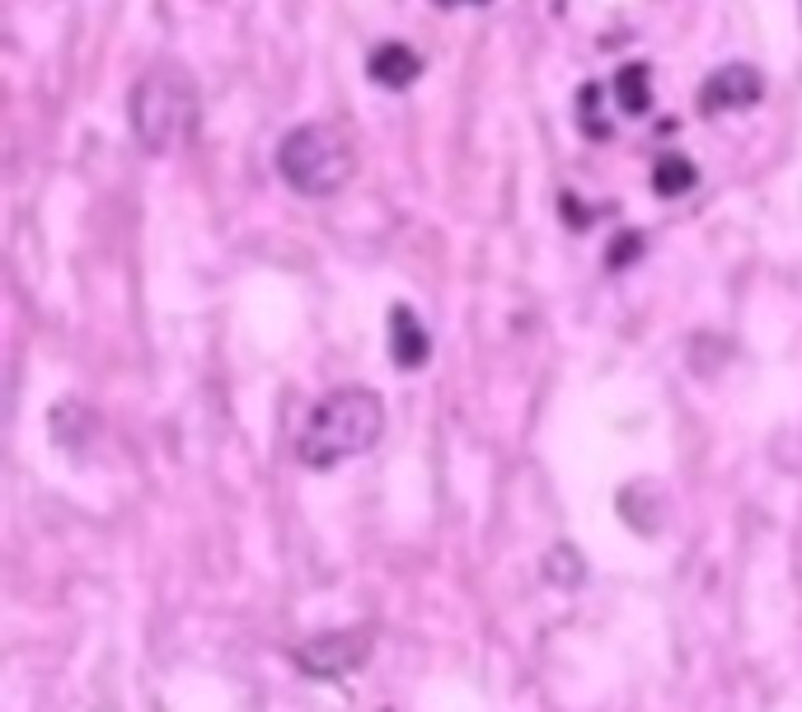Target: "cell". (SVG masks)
I'll use <instances>...</instances> for the list:
<instances>
[{"label":"cell","instance_id":"obj_1","mask_svg":"<svg viewBox=\"0 0 802 712\" xmlns=\"http://www.w3.org/2000/svg\"><path fill=\"white\" fill-rule=\"evenodd\" d=\"M385 437V404L376 389L366 385H347L334 389L310 408V418L301 422V437H296V460L305 469H338L347 460H357Z\"/></svg>","mask_w":802,"mask_h":712},{"label":"cell","instance_id":"obj_2","mask_svg":"<svg viewBox=\"0 0 802 712\" xmlns=\"http://www.w3.org/2000/svg\"><path fill=\"white\" fill-rule=\"evenodd\" d=\"M192 123H198V85H192V75L174 62L150 66L132 90V132L142 150L150 155L179 150L192 136Z\"/></svg>","mask_w":802,"mask_h":712},{"label":"cell","instance_id":"obj_3","mask_svg":"<svg viewBox=\"0 0 802 712\" xmlns=\"http://www.w3.org/2000/svg\"><path fill=\"white\" fill-rule=\"evenodd\" d=\"M278 174L287 178L291 192L301 197H334L347 188V178L357 174V150L343 127L329 123H305L282 136L278 146Z\"/></svg>","mask_w":802,"mask_h":712},{"label":"cell","instance_id":"obj_4","mask_svg":"<svg viewBox=\"0 0 802 712\" xmlns=\"http://www.w3.org/2000/svg\"><path fill=\"white\" fill-rule=\"evenodd\" d=\"M760 94H765L760 71H751L747 62H728V66H718L709 81H704L699 108L704 113H737V108H751Z\"/></svg>","mask_w":802,"mask_h":712},{"label":"cell","instance_id":"obj_5","mask_svg":"<svg viewBox=\"0 0 802 712\" xmlns=\"http://www.w3.org/2000/svg\"><path fill=\"white\" fill-rule=\"evenodd\" d=\"M366 657V638L357 632H324V638L305 642L296 651V666L310 676H343V670H357Z\"/></svg>","mask_w":802,"mask_h":712},{"label":"cell","instance_id":"obj_6","mask_svg":"<svg viewBox=\"0 0 802 712\" xmlns=\"http://www.w3.org/2000/svg\"><path fill=\"white\" fill-rule=\"evenodd\" d=\"M389 356H395L399 370H418V366H427V356H433V338H427L423 320L408 305L389 310Z\"/></svg>","mask_w":802,"mask_h":712},{"label":"cell","instance_id":"obj_7","mask_svg":"<svg viewBox=\"0 0 802 712\" xmlns=\"http://www.w3.org/2000/svg\"><path fill=\"white\" fill-rule=\"evenodd\" d=\"M418 71H423L418 52L404 48V43H381L376 52H371V62H366V75L376 85H385V90H408L418 81Z\"/></svg>","mask_w":802,"mask_h":712},{"label":"cell","instance_id":"obj_8","mask_svg":"<svg viewBox=\"0 0 802 712\" xmlns=\"http://www.w3.org/2000/svg\"><path fill=\"white\" fill-rule=\"evenodd\" d=\"M615 98H619V108L624 113H648L653 108V66H643V62H629L619 75H615Z\"/></svg>","mask_w":802,"mask_h":712},{"label":"cell","instance_id":"obj_9","mask_svg":"<svg viewBox=\"0 0 802 712\" xmlns=\"http://www.w3.org/2000/svg\"><path fill=\"white\" fill-rule=\"evenodd\" d=\"M699 184V169L686 160V155H662L653 169V192L657 197H686Z\"/></svg>","mask_w":802,"mask_h":712},{"label":"cell","instance_id":"obj_10","mask_svg":"<svg viewBox=\"0 0 802 712\" xmlns=\"http://www.w3.org/2000/svg\"><path fill=\"white\" fill-rule=\"evenodd\" d=\"M596 98H601V85H582V98H577V117H582V127L592 142H605L611 136V123L605 117H596Z\"/></svg>","mask_w":802,"mask_h":712},{"label":"cell","instance_id":"obj_11","mask_svg":"<svg viewBox=\"0 0 802 712\" xmlns=\"http://www.w3.org/2000/svg\"><path fill=\"white\" fill-rule=\"evenodd\" d=\"M638 253H643V234L629 230V234H619V240L611 244V253H605V268H624V263H634Z\"/></svg>","mask_w":802,"mask_h":712},{"label":"cell","instance_id":"obj_12","mask_svg":"<svg viewBox=\"0 0 802 712\" xmlns=\"http://www.w3.org/2000/svg\"><path fill=\"white\" fill-rule=\"evenodd\" d=\"M437 6H460V0H437ZM475 6H483V0H475Z\"/></svg>","mask_w":802,"mask_h":712}]
</instances>
